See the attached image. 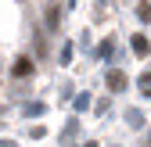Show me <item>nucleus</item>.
<instances>
[{
  "instance_id": "7",
  "label": "nucleus",
  "mask_w": 151,
  "mask_h": 147,
  "mask_svg": "<svg viewBox=\"0 0 151 147\" xmlns=\"http://www.w3.org/2000/svg\"><path fill=\"white\" fill-rule=\"evenodd\" d=\"M72 108H76V115H79V111H86V108H90V93H79V97L72 101Z\"/></svg>"
},
{
  "instance_id": "5",
  "label": "nucleus",
  "mask_w": 151,
  "mask_h": 147,
  "mask_svg": "<svg viewBox=\"0 0 151 147\" xmlns=\"http://www.w3.org/2000/svg\"><path fill=\"white\" fill-rule=\"evenodd\" d=\"M22 111H25V118H40V115H47V104L43 101H32V104L22 108Z\"/></svg>"
},
{
  "instance_id": "11",
  "label": "nucleus",
  "mask_w": 151,
  "mask_h": 147,
  "mask_svg": "<svg viewBox=\"0 0 151 147\" xmlns=\"http://www.w3.org/2000/svg\"><path fill=\"white\" fill-rule=\"evenodd\" d=\"M97 58H111V40H104V43L97 47Z\"/></svg>"
},
{
  "instance_id": "2",
  "label": "nucleus",
  "mask_w": 151,
  "mask_h": 147,
  "mask_svg": "<svg viewBox=\"0 0 151 147\" xmlns=\"http://www.w3.org/2000/svg\"><path fill=\"white\" fill-rule=\"evenodd\" d=\"M129 47H133V54H137V58H144V54H151V43H147V36H144V32L129 36Z\"/></svg>"
},
{
  "instance_id": "9",
  "label": "nucleus",
  "mask_w": 151,
  "mask_h": 147,
  "mask_svg": "<svg viewBox=\"0 0 151 147\" xmlns=\"http://www.w3.org/2000/svg\"><path fill=\"white\" fill-rule=\"evenodd\" d=\"M133 14H137L140 22L147 25V22H151V4H137V11H133Z\"/></svg>"
},
{
  "instance_id": "12",
  "label": "nucleus",
  "mask_w": 151,
  "mask_h": 147,
  "mask_svg": "<svg viewBox=\"0 0 151 147\" xmlns=\"http://www.w3.org/2000/svg\"><path fill=\"white\" fill-rule=\"evenodd\" d=\"M68 61H72V43L61 47V65H68Z\"/></svg>"
},
{
  "instance_id": "8",
  "label": "nucleus",
  "mask_w": 151,
  "mask_h": 147,
  "mask_svg": "<svg viewBox=\"0 0 151 147\" xmlns=\"http://www.w3.org/2000/svg\"><path fill=\"white\" fill-rule=\"evenodd\" d=\"M76 133H79V122H76V118H72V122L65 126V133H61V143H68V140H72Z\"/></svg>"
},
{
  "instance_id": "13",
  "label": "nucleus",
  "mask_w": 151,
  "mask_h": 147,
  "mask_svg": "<svg viewBox=\"0 0 151 147\" xmlns=\"http://www.w3.org/2000/svg\"><path fill=\"white\" fill-rule=\"evenodd\" d=\"M0 147H18V143L14 140H0Z\"/></svg>"
},
{
  "instance_id": "14",
  "label": "nucleus",
  "mask_w": 151,
  "mask_h": 147,
  "mask_svg": "<svg viewBox=\"0 0 151 147\" xmlns=\"http://www.w3.org/2000/svg\"><path fill=\"white\" fill-rule=\"evenodd\" d=\"M83 147H101V143H97V140H86V143H83Z\"/></svg>"
},
{
  "instance_id": "6",
  "label": "nucleus",
  "mask_w": 151,
  "mask_h": 147,
  "mask_svg": "<svg viewBox=\"0 0 151 147\" xmlns=\"http://www.w3.org/2000/svg\"><path fill=\"white\" fill-rule=\"evenodd\" d=\"M126 122L133 126V129H140V126H144V115H140V108H129V111H126Z\"/></svg>"
},
{
  "instance_id": "3",
  "label": "nucleus",
  "mask_w": 151,
  "mask_h": 147,
  "mask_svg": "<svg viewBox=\"0 0 151 147\" xmlns=\"http://www.w3.org/2000/svg\"><path fill=\"white\" fill-rule=\"evenodd\" d=\"M11 76H14V79L32 76V58H18V61H14V68H11Z\"/></svg>"
},
{
  "instance_id": "10",
  "label": "nucleus",
  "mask_w": 151,
  "mask_h": 147,
  "mask_svg": "<svg viewBox=\"0 0 151 147\" xmlns=\"http://www.w3.org/2000/svg\"><path fill=\"white\" fill-rule=\"evenodd\" d=\"M137 86H140V93H144V97H151V72H144Z\"/></svg>"
},
{
  "instance_id": "1",
  "label": "nucleus",
  "mask_w": 151,
  "mask_h": 147,
  "mask_svg": "<svg viewBox=\"0 0 151 147\" xmlns=\"http://www.w3.org/2000/svg\"><path fill=\"white\" fill-rule=\"evenodd\" d=\"M104 83H108V90H115V93H119V90H126V76H122L119 68H108Z\"/></svg>"
},
{
  "instance_id": "4",
  "label": "nucleus",
  "mask_w": 151,
  "mask_h": 147,
  "mask_svg": "<svg viewBox=\"0 0 151 147\" xmlns=\"http://www.w3.org/2000/svg\"><path fill=\"white\" fill-rule=\"evenodd\" d=\"M43 22H47L50 32H58V29H61V11H58V4H50V7H47V18H43Z\"/></svg>"
}]
</instances>
